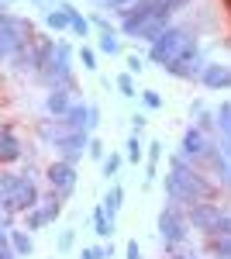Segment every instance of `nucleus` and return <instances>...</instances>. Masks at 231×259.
<instances>
[{"instance_id":"obj_8","label":"nucleus","mask_w":231,"mask_h":259,"mask_svg":"<svg viewBox=\"0 0 231 259\" xmlns=\"http://www.w3.org/2000/svg\"><path fill=\"white\" fill-rule=\"evenodd\" d=\"M187 221H190L193 232H204L207 239H214V235H221V228H224V211H221V204H214V200H200V204H190V207H187Z\"/></svg>"},{"instance_id":"obj_37","label":"nucleus","mask_w":231,"mask_h":259,"mask_svg":"<svg viewBox=\"0 0 231 259\" xmlns=\"http://www.w3.org/2000/svg\"><path fill=\"white\" fill-rule=\"evenodd\" d=\"M90 28H100V35H104V31H114L111 21L104 18V14H94V18H90Z\"/></svg>"},{"instance_id":"obj_9","label":"nucleus","mask_w":231,"mask_h":259,"mask_svg":"<svg viewBox=\"0 0 231 259\" xmlns=\"http://www.w3.org/2000/svg\"><path fill=\"white\" fill-rule=\"evenodd\" d=\"M204 66H207V62H204V52H200V45L193 41L190 49H183L173 62H166V66H162V73H169V76H176V80H193V76L200 80Z\"/></svg>"},{"instance_id":"obj_19","label":"nucleus","mask_w":231,"mask_h":259,"mask_svg":"<svg viewBox=\"0 0 231 259\" xmlns=\"http://www.w3.org/2000/svg\"><path fill=\"white\" fill-rule=\"evenodd\" d=\"M159 159H162V142L155 139L145 145V187H152L155 173H159Z\"/></svg>"},{"instance_id":"obj_47","label":"nucleus","mask_w":231,"mask_h":259,"mask_svg":"<svg viewBox=\"0 0 231 259\" xmlns=\"http://www.w3.org/2000/svg\"><path fill=\"white\" fill-rule=\"evenodd\" d=\"M35 4H38V0H35Z\"/></svg>"},{"instance_id":"obj_43","label":"nucleus","mask_w":231,"mask_h":259,"mask_svg":"<svg viewBox=\"0 0 231 259\" xmlns=\"http://www.w3.org/2000/svg\"><path fill=\"white\" fill-rule=\"evenodd\" d=\"M7 232H11V228H7V221H0V239H7Z\"/></svg>"},{"instance_id":"obj_4","label":"nucleus","mask_w":231,"mask_h":259,"mask_svg":"<svg viewBox=\"0 0 231 259\" xmlns=\"http://www.w3.org/2000/svg\"><path fill=\"white\" fill-rule=\"evenodd\" d=\"M193 41H197V35H193L190 28H183V24H169V28L149 45V59H152L155 66H166V62H173L183 49H190Z\"/></svg>"},{"instance_id":"obj_5","label":"nucleus","mask_w":231,"mask_h":259,"mask_svg":"<svg viewBox=\"0 0 231 259\" xmlns=\"http://www.w3.org/2000/svg\"><path fill=\"white\" fill-rule=\"evenodd\" d=\"M190 235V221H187V207L183 204H176L169 200L162 211H159V239L166 249H176V245H183Z\"/></svg>"},{"instance_id":"obj_41","label":"nucleus","mask_w":231,"mask_h":259,"mask_svg":"<svg viewBox=\"0 0 231 259\" xmlns=\"http://www.w3.org/2000/svg\"><path fill=\"white\" fill-rule=\"evenodd\" d=\"M128 4H131V0H104V7H107V11H124V7H128Z\"/></svg>"},{"instance_id":"obj_38","label":"nucleus","mask_w":231,"mask_h":259,"mask_svg":"<svg viewBox=\"0 0 231 259\" xmlns=\"http://www.w3.org/2000/svg\"><path fill=\"white\" fill-rule=\"evenodd\" d=\"M145 124H149L145 114H131V135H142V132H145Z\"/></svg>"},{"instance_id":"obj_31","label":"nucleus","mask_w":231,"mask_h":259,"mask_svg":"<svg viewBox=\"0 0 231 259\" xmlns=\"http://www.w3.org/2000/svg\"><path fill=\"white\" fill-rule=\"evenodd\" d=\"M121 162H124V156H117V152H111V156H104V177L111 180V177H117V169H121Z\"/></svg>"},{"instance_id":"obj_20","label":"nucleus","mask_w":231,"mask_h":259,"mask_svg":"<svg viewBox=\"0 0 231 259\" xmlns=\"http://www.w3.org/2000/svg\"><path fill=\"white\" fill-rule=\"evenodd\" d=\"M7 239H11V249L18 252V259H24V256H31V252H35V239H31L28 232H21V228H11V232H7Z\"/></svg>"},{"instance_id":"obj_14","label":"nucleus","mask_w":231,"mask_h":259,"mask_svg":"<svg viewBox=\"0 0 231 259\" xmlns=\"http://www.w3.org/2000/svg\"><path fill=\"white\" fill-rule=\"evenodd\" d=\"M169 24H173V14H169V11H162V14H155L152 21H145V24L138 28V31H135V41H149V45H152V41L159 38Z\"/></svg>"},{"instance_id":"obj_33","label":"nucleus","mask_w":231,"mask_h":259,"mask_svg":"<svg viewBox=\"0 0 231 259\" xmlns=\"http://www.w3.org/2000/svg\"><path fill=\"white\" fill-rule=\"evenodd\" d=\"M142 104H145L149 111H159V107H162V94H159V90H142Z\"/></svg>"},{"instance_id":"obj_34","label":"nucleus","mask_w":231,"mask_h":259,"mask_svg":"<svg viewBox=\"0 0 231 259\" xmlns=\"http://www.w3.org/2000/svg\"><path fill=\"white\" fill-rule=\"evenodd\" d=\"M86 156H90V159H97V162H104V156H107V152H104V142H100V139H90Z\"/></svg>"},{"instance_id":"obj_42","label":"nucleus","mask_w":231,"mask_h":259,"mask_svg":"<svg viewBox=\"0 0 231 259\" xmlns=\"http://www.w3.org/2000/svg\"><path fill=\"white\" fill-rule=\"evenodd\" d=\"M221 156H224V162H228V169H231V142H224V152Z\"/></svg>"},{"instance_id":"obj_15","label":"nucleus","mask_w":231,"mask_h":259,"mask_svg":"<svg viewBox=\"0 0 231 259\" xmlns=\"http://www.w3.org/2000/svg\"><path fill=\"white\" fill-rule=\"evenodd\" d=\"M69 107H73V90H66V87H52L49 97H45V111H49L52 118H62Z\"/></svg>"},{"instance_id":"obj_11","label":"nucleus","mask_w":231,"mask_h":259,"mask_svg":"<svg viewBox=\"0 0 231 259\" xmlns=\"http://www.w3.org/2000/svg\"><path fill=\"white\" fill-rule=\"evenodd\" d=\"M45 180H49V187L56 190L59 197L66 200L73 190H76V166L73 162H62V159H56V162H49V169H45Z\"/></svg>"},{"instance_id":"obj_39","label":"nucleus","mask_w":231,"mask_h":259,"mask_svg":"<svg viewBox=\"0 0 231 259\" xmlns=\"http://www.w3.org/2000/svg\"><path fill=\"white\" fill-rule=\"evenodd\" d=\"M0 259H18V252L11 249V239H0Z\"/></svg>"},{"instance_id":"obj_30","label":"nucleus","mask_w":231,"mask_h":259,"mask_svg":"<svg viewBox=\"0 0 231 259\" xmlns=\"http://www.w3.org/2000/svg\"><path fill=\"white\" fill-rule=\"evenodd\" d=\"M73 245H76V228H62L56 239V252H69Z\"/></svg>"},{"instance_id":"obj_45","label":"nucleus","mask_w":231,"mask_h":259,"mask_svg":"<svg viewBox=\"0 0 231 259\" xmlns=\"http://www.w3.org/2000/svg\"><path fill=\"white\" fill-rule=\"evenodd\" d=\"M0 11H7V0H0Z\"/></svg>"},{"instance_id":"obj_23","label":"nucleus","mask_w":231,"mask_h":259,"mask_svg":"<svg viewBox=\"0 0 231 259\" xmlns=\"http://www.w3.org/2000/svg\"><path fill=\"white\" fill-rule=\"evenodd\" d=\"M214 124L221 128L224 142H231V100H224V104L217 107V114H214Z\"/></svg>"},{"instance_id":"obj_22","label":"nucleus","mask_w":231,"mask_h":259,"mask_svg":"<svg viewBox=\"0 0 231 259\" xmlns=\"http://www.w3.org/2000/svg\"><path fill=\"white\" fill-rule=\"evenodd\" d=\"M207 249H211L214 259H231V235H214V239H207Z\"/></svg>"},{"instance_id":"obj_26","label":"nucleus","mask_w":231,"mask_h":259,"mask_svg":"<svg viewBox=\"0 0 231 259\" xmlns=\"http://www.w3.org/2000/svg\"><path fill=\"white\" fill-rule=\"evenodd\" d=\"M114 87L121 90V97H138V90H135V80H131V73H117L114 76Z\"/></svg>"},{"instance_id":"obj_12","label":"nucleus","mask_w":231,"mask_h":259,"mask_svg":"<svg viewBox=\"0 0 231 259\" xmlns=\"http://www.w3.org/2000/svg\"><path fill=\"white\" fill-rule=\"evenodd\" d=\"M86 145H90V135H86V132H66V135H59V139L52 142L56 156H59L62 162H73V166L83 159Z\"/></svg>"},{"instance_id":"obj_17","label":"nucleus","mask_w":231,"mask_h":259,"mask_svg":"<svg viewBox=\"0 0 231 259\" xmlns=\"http://www.w3.org/2000/svg\"><path fill=\"white\" fill-rule=\"evenodd\" d=\"M86 111H90V104L73 100V107L62 114V128H66V132H86ZM86 135H90V132H86Z\"/></svg>"},{"instance_id":"obj_7","label":"nucleus","mask_w":231,"mask_h":259,"mask_svg":"<svg viewBox=\"0 0 231 259\" xmlns=\"http://www.w3.org/2000/svg\"><path fill=\"white\" fill-rule=\"evenodd\" d=\"M162 11H169L166 7V0H131L124 11H117V21H121V35H128V38H135V31L145 24V21H152L155 14H162ZM173 14V11H169Z\"/></svg>"},{"instance_id":"obj_28","label":"nucleus","mask_w":231,"mask_h":259,"mask_svg":"<svg viewBox=\"0 0 231 259\" xmlns=\"http://www.w3.org/2000/svg\"><path fill=\"white\" fill-rule=\"evenodd\" d=\"M79 259H114V245H86L83 252H79Z\"/></svg>"},{"instance_id":"obj_16","label":"nucleus","mask_w":231,"mask_h":259,"mask_svg":"<svg viewBox=\"0 0 231 259\" xmlns=\"http://www.w3.org/2000/svg\"><path fill=\"white\" fill-rule=\"evenodd\" d=\"M21 156H24V145L18 142V135H14L11 128H4V132H0V166L18 162Z\"/></svg>"},{"instance_id":"obj_44","label":"nucleus","mask_w":231,"mask_h":259,"mask_svg":"<svg viewBox=\"0 0 231 259\" xmlns=\"http://www.w3.org/2000/svg\"><path fill=\"white\" fill-rule=\"evenodd\" d=\"M169 259H197V256H169Z\"/></svg>"},{"instance_id":"obj_40","label":"nucleus","mask_w":231,"mask_h":259,"mask_svg":"<svg viewBox=\"0 0 231 259\" xmlns=\"http://www.w3.org/2000/svg\"><path fill=\"white\" fill-rule=\"evenodd\" d=\"M124 256H128V259H142V249H138V242H135V239L124 245Z\"/></svg>"},{"instance_id":"obj_35","label":"nucleus","mask_w":231,"mask_h":259,"mask_svg":"<svg viewBox=\"0 0 231 259\" xmlns=\"http://www.w3.org/2000/svg\"><path fill=\"white\" fill-rule=\"evenodd\" d=\"M124 66H128V73L135 76V73H142V69H145V59H142V56H128V59H124Z\"/></svg>"},{"instance_id":"obj_36","label":"nucleus","mask_w":231,"mask_h":259,"mask_svg":"<svg viewBox=\"0 0 231 259\" xmlns=\"http://www.w3.org/2000/svg\"><path fill=\"white\" fill-rule=\"evenodd\" d=\"M97 124H100V107L90 104V111H86V132H94Z\"/></svg>"},{"instance_id":"obj_29","label":"nucleus","mask_w":231,"mask_h":259,"mask_svg":"<svg viewBox=\"0 0 231 259\" xmlns=\"http://www.w3.org/2000/svg\"><path fill=\"white\" fill-rule=\"evenodd\" d=\"M142 156H145L142 135H131V139H128V152H124V159H128V162H142Z\"/></svg>"},{"instance_id":"obj_6","label":"nucleus","mask_w":231,"mask_h":259,"mask_svg":"<svg viewBox=\"0 0 231 259\" xmlns=\"http://www.w3.org/2000/svg\"><path fill=\"white\" fill-rule=\"evenodd\" d=\"M38 76L49 83V90H52V87H66V90L76 94V83H73V49H69L66 41H56V52H52L49 66L41 69Z\"/></svg>"},{"instance_id":"obj_27","label":"nucleus","mask_w":231,"mask_h":259,"mask_svg":"<svg viewBox=\"0 0 231 259\" xmlns=\"http://www.w3.org/2000/svg\"><path fill=\"white\" fill-rule=\"evenodd\" d=\"M100 52H107V56H121V38H117L114 31H104V35H100Z\"/></svg>"},{"instance_id":"obj_46","label":"nucleus","mask_w":231,"mask_h":259,"mask_svg":"<svg viewBox=\"0 0 231 259\" xmlns=\"http://www.w3.org/2000/svg\"><path fill=\"white\" fill-rule=\"evenodd\" d=\"M0 211H4V194H0Z\"/></svg>"},{"instance_id":"obj_18","label":"nucleus","mask_w":231,"mask_h":259,"mask_svg":"<svg viewBox=\"0 0 231 259\" xmlns=\"http://www.w3.org/2000/svg\"><path fill=\"white\" fill-rule=\"evenodd\" d=\"M100 207H104V214L111 218V225H117V214H121V207H124V190H121V183H111V190L104 194Z\"/></svg>"},{"instance_id":"obj_13","label":"nucleus","mask_w":231,"mask_h":259,"mask_svg":"<svg viewBox=\"0 0 231 259\" xmlns=\"http://www.w3.org/2000/svg\"><path fill=\"white\" fill-rule=\"evenodd\" d=\"M200 83L207 90H228L231 87V66H221V62H207L204 73H200Z\"/></svg>"},{"instance_id":"obj_21","label":"nucleus","mask_w":231,"mask_h":259,"mask_svg":"<svg viewBox=\"0 0 231 259\" xmlns=\"http://www.w3.org/2000/svg\"><path fill=\"white\" fill-rule=\"evenodd\" d=\"M114 228H117V225H111V218L104 214V207L97 204V207H94V232L100 235V239H114Z\"/></svg>"},{"instance_id":"obj_32","label":"nucleus","mask_w":231,"mask_h":259,"mask_svg":"<svg viewBox=\"0 0 231 259\" xmlns=\"http://www.w3.org/2000/svg\"><path fill=\"white\" fill-rule=\"evenodd\" d=\"M79 62H83L86 73H94V69H97V52L90 49V45H79Z\"/></svg>"},{"instance_id":"obj_1","label":"nucleus","mask_w":231,"mask_h":259,"mask_svg":"<svg viewBox=\"0 0 231 259\" xmlns=\"http://www.w3.org/2000/svg\"><path fill=\"white\" fill-rule=\"evenodd\" d=\"M166 197L176 204H200V200H214L217 197V187L204 173H197L183 156L169 159V173H166Z\"/></svg>"},{"instance_id":"obj_25","label":"nucleus","mask_w":231,"mask_h":259,"mask_svg":"<svg viewBox=\"0 0 231 259\" xmlns=\"http://www.w3.org/2000/svg\"><path fill=\"white\" fill-rule=\"evenodd\" d=\"M24 221H28V232H38V228H45V225H52L41 204H38V207H31V211L24 214Z\"/></svg>"},{"instance_id":"obj_10","label":"nucleus","mask_w":231,"mask_h":259,"mask_svg":"<svg viewBox=\"0 0 231 259\" xmlns=\"http://www.w3.org/2000/svg\"><path fill=\"white\" fill-rule=\"evenodd\" d=\"M211 152H214L211 139L193 124V128L183 132V139H179V152H176V156H183L187 162H197V159H211Z\"/></svg>"},{"instance_id":"obj_3","label":"nucleus","mask_w":231,"mask_h":259,"mask_svg":"<svg viewBox=\"0 0 231 259\" xmlns=\"http://www.w3.org/2000/svg\"><path fill=\"white\" fill-rule=\"evenodd\" d=\"M31 21L18 18L11 11H0V62H11L21 49L31 45Z\"/></svg>"},{"instance_id":"obj_2","label":"nucleus","mask_w":231,"mask_h":259,"mask_svg":"<svg viewBox=\"0 0 231 259\" xmlns=\"http://www.w3.org/2000/svg\"><path fill=\"white\" fill-rule=\"evenodd\" d=\"M0 194H4V211L7 214H28L41 200L38 183L28 173H0Z\"/></svg>"},{"instance_id":"obj_24","label":"nucleus","mask_w":231,"mask_h":259,"mask_svg":"<svg viewBox=\"0 0 231 259\" xmlns=\"http://www.w3.org/2000/svg\"><path fill=\"white\" fill-rule=\"evenodd\" d=\"M45 24L52 31H69V14L62 7H52V11H45Z\"/></svg>"}]
</instances>
